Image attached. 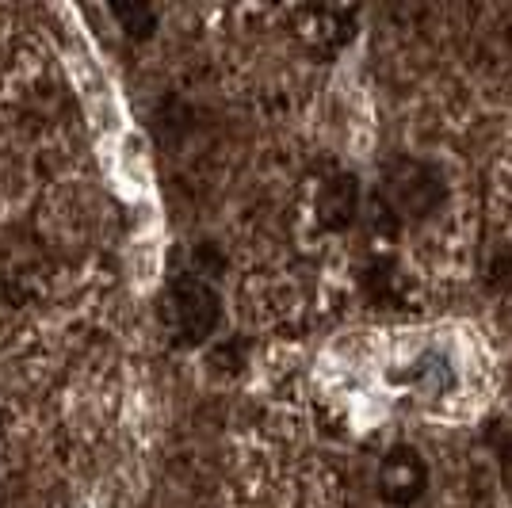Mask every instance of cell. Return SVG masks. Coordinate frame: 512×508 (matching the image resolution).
<instances>
[{"instance_id": "cell-3", "label": "cell", "mask_w": 512, "mask_h": 508, "mask_svg": "<svg viewBox=\"0 0 512 508\" xmlns=\"http://www.w3.org/2000/svg\"><path fill=\"white\" fill-rule=\"evenodd\" d=\"M291 23H295L299 43L314 58H333L348 46L352 31H356V12L352 8H329V4H310V8H299L291 16Z\"/></svg>"}, {"instance_id": "cell-7", "label": "cell", "mask_w": 512, "mask_h": 508, "mask_svg": "<svg viewBox=\"0 0 512 508\" xmlns=\"http://www.w3.org/2000/svg\"><path fill=\"white\" fill-rule=\"evenodd\" d=\"M0 432H4V417H0Z\"/></svg>"}, {"instance_id": "cell-5", "label": "cell", "mask_w": 512, "mask_h": 508, "mask_svg": "<svg viewBox=\"0 0 512 508\" xmlns=\"http://www.w3.org/2000/svg\"><path fill=\"white\" fill-rule=\"evenodd\" d=\"M356 211H360V188L352 176H329L318 191V222L325 230H348L356 222Z\"/></svg>"}, {"instance_id": "cell-2", "label": "cell", "mask_w": 512, "mask_h": 508, "mask_svg": "<svg viewBox=\"0 0 512 508\" xmlns=\"http://www.w3.org/2000/svg\"><path fill=\"white\" fill-rule=\"evenodd\" d=\"M383 199L390 211L402 218H428L444 207L448 199V180L436 165L417 161V157H398L383 172Z\"/></svg>"}, {"instance_id": "cell-1", "label": "cell", "mask_w": 512, "mask_h": 508, "mask_svg": "<svg viewBox=\"0 0 512 508\" xmlns=\"http://www.w3.org/2000/svg\"><path fill=\"white\" fill-rule=\"evenodd\" d=\"M161 321L176 348H203L222 325V295L214 279L195 268L172 272L161 295Z\"/></svg>"}, {"instance_id": "cell-4", "label": "cell", "mask_w": 512, "mask_h": 508, "mask_svg": "<svg viewBox=\"0 0 512 508\" xmlns=\"http://www.w3.org/2000/svg\"><path fill=\"white\" fill-rule=\"evenodd\" d=\"M375 486H379V497L394 508H406V505H413V501H421L428 489L425 455H421L417 447H406V444L390 447L383 455V463H379Z\"/></svg>"}, {"instance_id": "cell-6", "label": "cell", "mask_w": 512, "mask_h": 508, "mask_svg": "<svg viewBox=\"0 0 512 508\" xmlns=\"http://www.w3.org/2000/svg\"><path fill=\"white\" fill-rule=\"evenodd\" d=\"M111 16L134 43H146L157 31V8H150V4H111Z\"/></svg>"}]
</instances>
